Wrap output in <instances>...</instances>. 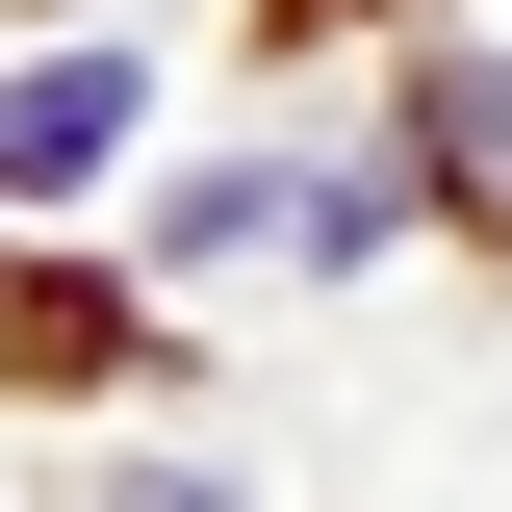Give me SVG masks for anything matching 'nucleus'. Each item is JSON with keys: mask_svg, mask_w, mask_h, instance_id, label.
I'll list each match as a JSON object with an SVG mask.
<instances>
[{"mask_svg": "<svg viewBox=\"0 0 512 512\" xmlns=\"http://www.w3.org/2000/svg\"><path fill=\"white\" fill-rule=\"evenodd\" d=\"M128 154V52H52V77H0V205H52Z\"/></svg>", "mask_w": 512, "mask_h": 512, "instance_id": "obj_1", "label": "nucleus"}, {"mask_svg": "<svg viewBox=\"0 0 512 512\" xmlns=\"http://www.w3.org/2000/svg\"><path fill=\"white\" fill-rule=\"evenodd\" d=\"M0 359H103V308L77 282H0Z\"/></svg>", "mask_w": 512, "mask_h": 512, "instance_id": "obj_2", "label": "nucleus"}]
</instances>
